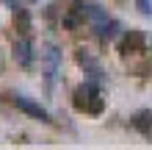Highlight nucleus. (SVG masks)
Instances as JSON below:
<instances>
[{
	"label": "nucleus",
	"instance_id": "obj_1",
	"mask_svg": "<svg viewBox=\"0 0 152 150\" xmlns=\"http://www.w3.org/2000/svg\"><path fill=\"white\" fill-rule=\"evenodd\" d=\"M72 106L80 114H102L105 98H102V86L94 81H86L83 86H77L72 95Z\"/></svg>",
	"mask_w": 152,
	"mask_h": 150
},
{
	"label": "nucleus",
	"instance_id": "obj_2",
	"mask_svg": "<svg viewBox=\"0 0 152 150\" xmlns=\"http://www.w3.org/2000/svg\"><path fill=\"white\" fill-rule=\"evenodd\" d=\"M11 103L20 109L22 114H28V117H33V120H39V122H53V117H50V111L44 109L42 103H36V100H31V98H25V95H11Z\"/></svg>",
	"mask_w": 152,
	"mask_h": 150
},
{
	"label": "nucleus",
	"instance_id": "obj_3",
	"mask_svg": "<svg viewBox=\"0 0 152 150\" xmlns=\"http://www.w3.org/2000/svg\"><path fill=\"white\" fill-rule=\"evenodd\" d=\"M77 64L86 69V75H88V81H94V83H105V72H102V67H100V61L91 58L86 50H77Z\"/></svg>",
	"mask_w": 152,
	"mask_h": 150
},
{
	"label": "nucleus",
	"instance_id": "obj_4",
	"mask_svg": "<svg viewBox=\"0 0 152 150\" xmlns=\"http://www.w3.org/2000/svg\"><path fill=\"white\" fill-rule=\"evenodd\" d=\"M83 14H86V20L91 22V28H94V33L102 28V25H108L111 22V17H108V11H105L102 6H97V3H88V0H83Z\"/></svg>",
	"mask_w": 152,
	"mask_h": 150
},
{
	"label": "nucleus",
	"instance_id": "obj_5",
	"mask_svg": "<svg viewBox=\"0 0 152 150\" xmlns=\"http://www.w3.org/2000/svg\"><path fill=\"white\" fill-rule=\"evenodd\" d=\"M14 58H17V64L25 67V69L33 64V45H31L28 36H22V39L14 42Z\"/></svg>",
	"mask_w": 152,
	"mask_h": 150
},
{
	"label": "nucleus",
	"instance_id": "obj_6",
	"mask_svg": "<svg viewBox=\"0 0 152 150\" xmlns=\"http://www.w3.org/2000/svg\"><path fill=\"white\" fill-rule=\"evenodd\" d=\"M130 125L136 128L141 136L152 139V111H149V109H141V111H136V114L130 117Z\"/></svg>",
	"mask_w": 152,
	"mask_h": 150
},
{
	"label": "nucleus",
	"instance_id": "obj_7",
	"mask_svg": "<svg viewBox=\"0 0 152 150\" xmlns=\"http://www.w3.org/2000/svg\"><path fill=\"white\" fill-rule=\"evenodd\" d=\"M144 45H147V36L141 31H127L119 42V50L122 53H136V50H144Z\"/></svg>",
	"mask_w": 152,
	"mask_h": 150
},
{
	"label": "nucleus",
	"instance_id": "obj_8",
	"mask_svg": "<svg viewBox=\"0 0 152 150\" xmlns=\"http://www.w3.org/2000/svg\"><path fill=\"white\" fill-rule=\"evenodd\" d=\"M6 6L11 8L17 28H20L25 36H28V33H31V17H28V8H22V3H17V0H6Z\"/></svg>",
	"mask_w": 152,
	"mask_h": 150
},
{
	"label": "nucleus",
	"instance_id": "obj_9",
	"mask_svg": "<svg viewBox=\"0 0 152 150\" xmlns=\"http://www.w3.org/2000/svg\"><path fill=\"white\" fill-rule=\"evenodd\" d=\"M42 58H44V64H47V81L53 83L56 81V75H58V61H61V53L58 47H47V53H42Z\"/></svg>",
	"mask_w": 152,
	"mask_h": 150
},
{
	"label": "nucleus",
	"instance_id": "obj_10",
	"mask_svg": "<svg viewBox=\"0 0 152 150\" xmlns=\"http://www.w3.org/2000/svg\"><path fill=\"white\" fill-rule=\"evenodd\" d=\"M119 31H122V25H119V22H116V20H111L108 25H102V28H100V31H97V36H100V39H105V42H108V39H113V36H119Z\"/></svg>",
	"mask_w": 152,
	"mask_h": 150
},
{
	"label": "nucleus",
	"instance_id": "obj_11",
	"mask_svg": "<svg viewBox=\"0 0 152 150\" xmlns=\"http://www.w3.org/2000/svg\"><path fill=\"white\" fill-rule=\"evenodd\" d=\"M136 8L141 14H152V0H136Z\"/></svg>",
	"mask_w": 152,
	"mask_h": 150
},
{
	"label": "nucleus",
	"instance_id": "obj_12",
	"mask_svg": "<svg viewBox=\"0 0 152 150\" xmlns=\"http://www.w3.org/2000/svg\"><path fill=\"white\" fill-rule=\"evenodd\" d=\"M28 3H39V0H28Z\"/></svg>",
	"mask_w": 152,
	"mask_h": 150
}]
</instances>
